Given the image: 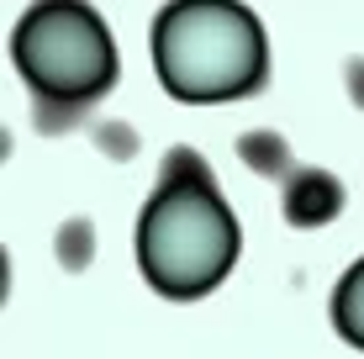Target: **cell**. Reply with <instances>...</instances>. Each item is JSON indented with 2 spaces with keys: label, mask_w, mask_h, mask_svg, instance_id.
Wrapping results in <instances>:
<instances>
[{
  "label": "cell",
  "mask_w": 364,
  "mask_h": 359,
  "mask_svg": "<svg viewBox=\"0 0 364 359\" xmlns=\"http://www.w3.org/2000/svg\"><path fill=\"white\" fill-rule=\"evenodd\" d=\"M243 232L196 148H169L137 217V269L169 301H200L232 275Z\"/></svg>",
  "instance_id": "1"
},
{
  "label": "cell",
  "mask_w": 364,
  "mask_h": 359,
  "mask_svg": "<svg viewBox=\"0 0 364 359\" xmlns=\"http://www.w3.org/2000/svg\"><path fill=\"white\" fill-rule=\"evenodd\" d=\"M11 64L48 138L80 127L117 90V43L90 0H32L11 32Z\"/></svg>",
  "instance_id": "2"
},
{
  "label": "cell",
  "mask_w": 364,
  "mask_h": 359,
  "mask_svg": "<svg viewBox=\"0 0 364 359\" xmlns=\"http://www.w3.org/2000/svg\"><path fill=\"white\" fill-rule=\"evenodd\" d=\"M154 69L185 106L259 95L269 80L264 21L243 0H169L154 16Z\"/></svg>",
  "instance_id": "3"
},
{
  "label": "cell",
  "mask_w": 364,
  "mask_h": 359,
  "mask_svg": "<svg viewBox=\"0 0 364 359\" xmlns=\"http://www.w3.org/2000/svg\"><path fill=\"white\" fill-rule=\"evenodd\" d=\"M280 212L291 227H328V222L343 212V180L328 175L317 164H296L285 175V201Z\"/></svg>",
  "instance_id": "4"
},
{
  "label": "cell",
  "mask_w": 364,
  "mask_h": 359,
  "mask_svg": "<svg viewBox=\"0 0 364 359\" xmlns=\"http://www.w3.org/2000/svg\"><path fill=\"white\" fill-rule=\"evenodd\" d=\"M237 159H243L254 175H269V180H285V175L296 169L291 143H285L274 127H254V132H243V138H237Z\"/></svg>",
  "instance_id": "5"
},
{
  "label": "cell",
  "mask_w": 364,
  "mask_h": 359,
  "mask_svg": "<svg viewBox=\"0 0 364 359\" xmlns=\"http://www.w3.org/2000/svg\"><path fill=\"white\" fill-rule=\"evenodd\" d=\"M333 328L343 333L354 349H364V259L343 269V280H338V291H333Z\"/></svg>",
  "instance_id": "6"
},
{
  "label": "cell",
  "mask_w": 364,
  "mask_h": 359,
  "mask_svg": "<svg viewBox=\"0 0 364 359\" xmlns=\"http://www.w3.org/2000/svg\"><path fill=\"white\" fill-rule=\"evenodd\" d=\"M53 249H58V264H64L69 275H80V269L95 259V222L90 217H69L64 227H58Z\"/></svg>",
  "instance_id": "7"
},
{
  "label": "cell",
  "mask_w": 364,
  "mask_h": 359,
  "mask_svg": "<svg viewBox=\"0 0 364 359\" xmlns=\"http://www.w3.org/2000/svg\"><path fill=\"white\" fill-rule=\"evenodd\" d=\"M95 148L106 159H137V132L127 127V122H95Z\"/></svg>",
  "instance_id": "8"
},
{
  "label": "cell",
  "mask_w": 364,
  "mask_h": 359,
  "mask_svg": "<svg viewBox=\"0 0 364 359\" xmlns=\"http://www.w3.org/2000/svg\"><path fill=\"white\" fill-rule=\"evenodd\" d=\"M343 85H348V101H354L364 111V53L348 58V69H343Z\"/></svg>",
  "instance_id": "9"
}]
</instances>
